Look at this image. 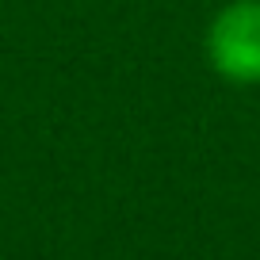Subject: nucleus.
<instances>
[{
	"label": "nucleus",
	"instance_id": "obj_1",
	"mask_svg": "<svg viewBox=\"0 0 260 260\" xmlns=\"http://www.w3.org/2000/svg\"><path fill=\"white\" fill-rule=\"evenodd\" d=\"M211 69L230 84H260V0H230L203 35Z\"/></svg>",
	"mask_w": 260,
	"mask_h": 260
}]
</instances>
